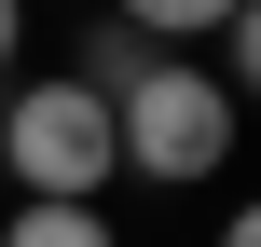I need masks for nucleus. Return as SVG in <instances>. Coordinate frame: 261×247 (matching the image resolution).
I'll return each instance as SVG.
<instances>
[{
	"instance_id": "1",
	"label": "nucleus",
	"mask_w": 261,
	"mask_h": 247,
	"mask_svg": "<svg viewBox=\"0 0 261 247\" xmlns=\"http://www.w3.org/2000/svg\"><path fill=\"white\" fill-rule=\"evenodd\" d=\"M234 110H248V96L165 41V55L110 96V151H124L138 179H165V193H179V179H220V165H234Z\"/></svg>"
},
{
	"instance_id": "2",
	"label": "nucleus",
	"mask_w": 261,
	"mask_h": 247,
	"mask_svg": "<svg viewBox=\"0 0 261 247\" xmlns=\"http://www.w3.org/2000/svg\"><path fill=\"white\" fill-rule=\"evenodd\" d=\"M0 179H28V193H83V206H96V193L124 179V151H110V96L69 83V69H55V83H14V96H0Z\"/></svg>"
},
{
	"instance_id": "3",
	"label": "nucleus",
	"mask_w": 261,
	"mask_h": 247,
	"mask_svg": "<svg viewBox=\"0 0 261 247\" xmlns=\"http://www.w3.org/2000/svg\"><path fill=\"white\" fill-rule=\"evenodd\" d=\"M0 247H124V234H110L83 193H28V206L0 220Z\"/></svg>"
},
{
	"instance_id": "4",
	"label": "nucleus",
	"mask_w": 261,
	"mask_h": 247,
	"mask_svg": "<svg viewBox=\"0 0 261 247\" xmlns=\"http://www.w3.org/2000/svg\"><path fill=\"white\" fill-rule=\"evenodd\" d=\"M151 55H165V41H151V28H124V14H110V28H96V41H83V55H69V83H96V96H124V83H138V69H151Z\"/></svg>"
},
{
	"instance_id": "5",
	"label": "nucleus",
	"mask_w": 261,
	"mask_h": 247,
	"mask_svg": "<svg viewBox=\"0 0 261 247\" xmlns=\"http://www.w3.org/2000/svg\"><path fill=\"white\" fill-rule=\"evenodd\" d=\"M110 14H124V28H151V41H206L234 0H110Z\"/></svg>"
},
{
	"instance_id": "6",
	"label": "nucleus",
	"mask_w": 261,
	"mask_h": 247,
	"mask_svg": "<svg viewBox=\"0 0 261 247\" xmlns=\"http://www.w3.org/2000/svg\"><path fill=\"white\" fill-rule=\"evenodd\" d=\"M14 55H28V0H0V83H14Z\"/></svg>"
},
{
	"instance_id": "7",
	"label": "nucleus",
	"mask_w": 261,
	"mask_h": 247,
	"mask_svg": "<svg viewBox=\"0 0 261 247\" xmlns=\"http://www.w3.org/2000/svg\"><path fill=\"white\" fill-rule=\"evenodd\" d=\"M220 247H261V220H220Z\"/></svg>"
}]
</instances>
